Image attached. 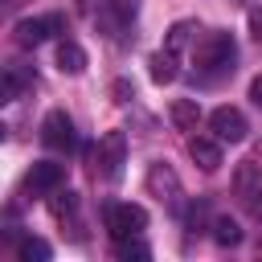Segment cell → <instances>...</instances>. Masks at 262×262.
Returning a JSON list of instances; mask_svg holds the SVG:
<instances>
[{
  "label": "cell",
  "instance_id": "obj_1",
  "mask_svg": "<svg viewBox=\"0 0 262 262\" xmlns=\"http://www.w3.org/2000/svg\"><path fill=\"white\" fill-rule=\"evenodd\" d=\"M192 57H196V70H201L205 78L233 74V61H237V41H233L229 33H209V37L192 49Z\"/></svg>",
  "mask_w": 262,
  "mask_h": 262
},
{
  "label": "cell",
  "instance_id": "obj_19",
  "mask_svg": "<svg viewBox=\"0 0 262 262\" xmlns=\"http://www.w3.org/2000/svg\"><path fill=\"white\" fill-rule=\"evenodd\" d=\"M115 254H119V258H147L151 250H147L143 242H135V237H119V242H115Z\"/></svg>",
  "mask_w": 262,
  "mask_h": 262
},
{
  "label": "cell",
  "instance_id": "obj_7",
  "mask_svg": "<svg viewBox=\"0 0 262 262\" xmlns=\"http://www.w3.org/2000/svg\"><path fill=\"white\" fill-rule=\"evenodd\" d=\"M98 172L106 176V180H115L119 172H123V160H127V139H123V131H106L102 139H98Z\"/></svg>",
  "mask_w": 262,
  "mask_h": 262
},
{
  "label": "cell",
  "instance_id": "obj_12",
  "mask_svg": "<svg viewBox=\"0 0 262 262\" xmlns=\"http://www.w3.org/2000/svg\"><path fill=\"white\" fill-rule=\"evenodd\" d=\"M196 33H201V29H196V20H176V25L168 29V37H164V49L180 57V53L192 45V37H196Z\"/></svg>",
  "mask_w": 262,
  "mask_h": 262
},
{
  "label": "cell",
  "instance_id": "obj_21",
  "mask_svg": "<svg viewBox=\"0 0 262 262\" xmlns=\"http://www.w3.org/2000/svg\"><path fill=\"white\" fill-rule=\"evenodd\" d=\"M250 98H254V106H262V78L250 82Z\"/></svg>",
  "mask_w": 262,
  "mask_h": 262
},
{
  "label": "cell",
  "instance_id": "obj_22",
  "mask_svg": "<svg viewBox=\"0 0 262 262\" xmlns=\"http://www.w3.org/2000/svg\"><path fill=\"white\" fill-rule=\"evenodd\" d=\"M94 4H98V0H74V8H78L82 16H90V12H94Z\"/></svg>",
  "mask_w": 262,
  "mask_h": 262
},
{
  "label": "cell",
  "instance_id": "obj_14",
  "mask_svg": "<svg viewBox=\"0 0 262 262\" xmlns=\"http://www.w3.org/2000/svg\"><path fill=\"white\" fill-rule=\"evenodd\" d=\"M147 66H151V82H156V86L176 82V53H168V49H164V53H151Z\"/></svg>",
  "mask_w": 262,
  "mask_h": 262
},
{
  "label": "cell",
  "instance_id": "obj_11",
  "mask_svg": "<svg viewBox=\"0 0 262 262\" xmlns=\"http://www.w3.org/2000/svg\"><path fill=\"white\" fill-rule=\"evenodd\" d=\"M57 70L70 74V78H78V74L86 70V49H82L78 41H61V45H57Z\"/></svg>",
  "mask_w": 262,
  "mask_h": 262
},
{
  "label": "cell",
  "instance_id": "obj_18",
  "mask_svg": "<svg viewBox=\"0 0 262 262\" xmlns=\"http://www.w3.org/2000/svg\"><path fill=\"white\" fill-rule=\"evenodd\" d=\"M135 12H139V0H115V4H111V20H115V25H131Z\"/></svg>",
  "mask_w": 262,
  "mask_h": 262
},
{
  "label": "cell",
  "instance_id": "obj_20",
  "mask_svg": "<svg viewBox=\"0 0 262 262\" xmlns=\"http://www.w3.org/2000/svg\"><path fill=\"white\" fill-rule=\"evenodd\" d=\"M246 25H250V37L262 45V4H254L250 8V16H246Z\"/></svg>",
  "mask_w": 262,
  "mask_h": 262
},
{
  "label": "cell",
  "instance_id": "obj_16",
  "mask_svg": "<svg viewBox=\"0 0 262 262\" xmlns=\"http://www.w3.org/2000/svg\"><path fill=\"white\" fill-rule=\"evenodd\" d=\"M16 254H20V262H49V254H53V250H49V242H45V237H25Z\"/></svg>",
  "mask_w": 262,
  "mask_h": 262
},
{
  "label": "cell",
  "instance_id": "obj_10",
  "mask_svg": "<svg viewBox=\"0 0 262 262\" xmlns=\"http://www.w3.org/2000/svg\"><path fill=\"white\" fill-rule=\"evenodd\" d=\"M188 156L201 172H217L221 168V139L217 135H192L188 139Z\"/></svg>",
  "mask_w": 262,
  "mask_h": 262
},
{
  "label": "cell",
  "instance_id": "obj_2",
  "mask_svg": "<svg viewBox=\"0 0 262 262\" xmlns=\"http://www.w3.org/2000/svg\"><path fill=\"white\" fill-rule=\"evenodd\" d=\"M102 221H106V229H111L115 242L119 237H139L147 229V209L143 205H131V201H111L102 209Z\"/></svg>",
  "mask_w": 262,
  "mask_h": 262
},
{
  "label": "cell",
  "instance_id": "obj_15",
  "mask_svg": "<svg viewBox=\"0 0 262 262\" xmlns=\"http://www.w3.org/2000/svg\"><path fill=\"white\" fill-rule=\"evenodd\" d=\"M213 237H217V246H237L242 242V225L233 217H217L213 221Z\"/></svg>",
  "mask_w": 262,
  "mask_h": 262
},
{
  "label": "cell",
  "instance_id": "obj_8",
  "mask_svg": "<svg viewBox=\"0 0 262 262\" xmlns=\"http://www.w3.org/2000/svg\"><path fill=\"white\" fill-rule=\"evenodd\" d=\"M61 29V16H33V20H16V45L20 49H37L41 41H49Z\"/></svg>",
  "mask_w": 262,
  "mask_h": 262
},
{
  "label": "cell",
  "instance_id": "obj_17",
  "mask_svg": "<svg viewBox=\"0 0 262 262\" xmlns=\"http://www.w3.org/2000/svg\"><path fill=\"white\" fill-rule=\"evenodd\" d=\"M74 213H78V192H57V196H53V217L66 221V217H74Z\"/></svg>",
  "mask_w": 262,
  "mask_h": 262
},
{
  "label": "cell",
  "instance_id": "obj_4",
  "mask_svg": "<svg viewBox=\"0 0 262 262\" xmlns=\"http://www.w3.org/2000/svg\"><path fill=\"white\" fill-rule=\"evenodd\" d=\"M143 184H147V192H151L156 201H164L168 209H180V180H176V172H172L164 160H156V164L147 168Z\"/></svg>",
  "mask_w": 262,
  "mask_h": 262
},
{
  "label": "cell",
  "instance_id": "obj_5",
  "mask_svg": "<svg viewBox=\"0 0 262 262\" xmlns=\"http://www.w3.org/2000/svg\"><path fill=\"white\" fill-rule=\"evenodd\" d=\"M209 127H213V135H217L221 143H242V139L250 135V123H246V115H242L237 106H217V111L209 115Z\"/></svg>",
  "mask_w": 262,
  "mask_h": 262
},
{
  "label": "cell",
  "instance_id": "obj_9",
  "mask_svg": "<svg viewBox=\"0 0 262 262\" xmlns=\"http://www.w3.org/2000/svg\"><path fill=\"white\" fill-rule=\"evenodd\" d=\"M61 184H66V164H53V160H37L25 176L29 192H57Z\"/></svg>",
  "mask_w": 262,
  "mask_h": 262
},
{
  "label": "cell",
  "instance_id": "obj_3",
  "mask_svg": "<svg viewBox=\"0 0 262 262\" xmlns=\"http://www.w3.org/2000/svg\"><path fill=\"white\" fill-rule=\"evenodd\" d=\"M233 196L246 205V213L254 221H262V164L258 160H242L233 172Z\"/></svg>",
  "mask_w": 262,
  "mask_h": 262
},
{
  "label": "cell",
  "instance_id": "obj_6",
  "mask_svg": "<svg viewBox=\"0 0 262 262\" xmlns=\"http://www.w3.org/2000/svg\"><path fill=\"white\" fill-rule=\"evenodd\" d=\"M41 143L53 147V151H70V147L78 143V139H74V123H70L66 111H49V115L41 119Z\"/></svg>",
  "mask_w": 262,
  "mask_h": 262
},
{
  "label": "cell",
  "instance_id": "obj_23",
  "mask_svg": "<svg viewBox=\"0 0 262 262\" xmlns=\"http://www.w3.org/2000/svg\"><path fill=\"white\" fill-rule=\"evenodd\" d=\"M4 8H8V12H12V8H20V0H4Z\"/></svg>",
  "mask_w": 262,
  "mask_h": 262
},
{
  "label": "cell",
  "instance_id": "obj_13",
  "mask_svg": "<svg viewBox=\"0 0 262 262\" xmlns=\"http://www.w3.org/2000/svg\"><path fill=\"white\" fill-rule=\"evenodd\" d=\"M168 119H172L180 131H196V123H201V106H196V98H176V102L168 106Z\"/></svg>",
  "mask_w": 262,
  "mask_h": 262
}]
</instances>
